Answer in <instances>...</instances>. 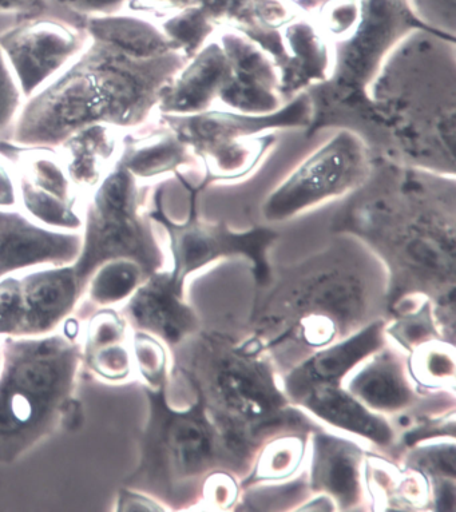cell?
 I'll use <instances>...</instances> for the list:
<instances>
[{"label": "cell", "mask_w": 456, "mask_h": 512, "mask_svg": "<svg viewBox=\"0 0 456 512\" xmlns=\"http://www.w3.org/2000/svg\"><path fill=\"white\" fill-rule=\"evenodd\" d=\"M358 2V29L346 45L335 51L332 78L307 91L313 110L358 101L384 59L402 39L415 30H431L419 21L408 0Z\"/></svg>", "instance_id": "cell-10"}, {"label": "cell", "mask_w": 456, "mask_h": 512, "mask_svg": "<svg viewBox=\"0 0 456 512\" xmlns=\"http://www.w3.org/2000/svg\"><path fill=\"white\" fill-rule=\"evenodd\" d=\"M81 249V232L47 228L17 208L0 209V280L31 269L70 267Z\"/></svg>", "instance_id": "cell-14"}, {"label": "cell", "mask_w": 456, "mask_h": 512, "mask_svg": "<svg viewBox=\"0 0 456 512\" xmlns=\"http://www.w3.org/2000/svg\"><path fill=\"white\" fill-rule=\"evenodd\" d=\"M348 392L372 411L394 414L415 402L402 364L390 352L376 355L348 383Z\"/></svg>", "instance_id": "cell-24"}, {"label": "cell", "mask_w": 456, "mask_h": 512, "mask_svg": "<svg viewBox=\"0 0 456 512\" xmlns=\"http://www.w3.org/2000/svg\"><path fill=\"white\" fill-rule=\"evenodd\" d=\"M190 379L213 418L253 444L264 432L303 423L255 339L239 347L224 336L205 335L198 341Z\"/></svg>", "instance_id": "cell-5"}, {"label": "cell", "mask_w": 456, "mask_h": 512, "mask_svg": "<svg viewBox=\"0 0 456 512\" xmlns=\"http://www.w3.org/2000/svg\"><path fill=\"white\" fill-rule=\"evenodd\" d=\"M411 464L424 478L436 483L434 496L455 488L454 443L419 448L412 452Z\"/></svg>", "instance_id": "cell-27"}, {"label": "cell", "mask_w": 456, "mask_h": 512, "mask_svg": "<svg viewBox=\"0 0 456 512\" xmlns=\"http://www.w3.org/2000/svg\"><path fill=\"white\" fill-rule=\"evenodd\" d=\"M214 37L231 67L228 85L217 106L255 115L279 110L287 101L281 95L280 74L273 59L239 31L221 29Z\"/></svg>", "instance_id": "cell-13"}, {"label": "cell", "mask_w": 456, "mask_h": 512, "mask_svg": "<svg viewBox=\"0 0 456 512\" xmlns=\"http://www.w3.org/2000/svg\"><path fill=\"white\" fill-rule=\"evenodd\" d=\"M313 107L307 91L269 114H244L213 107L190 115L158 114L192 150L201 177L214 184H233L251 177L277 144V133H307Z\"/></svg>", "instance_id": "cell-6"}, {"label": "cell", "mask_w": 456, "mask_h": 512, "mask_svg": "<svg viewBox=\"0 0 456 512\" xmlns=\"http://www.w3.org/2000/svg\"><path fill=\"white\" fill-rule=\"evenodd\" d=\"M390 335L402 347L410 349V351H415L424 343H432L430 339H435L438 336V331H436L430 303L426 301L419 311L396 321L390 328Z\"/></svg>", "instance_id": "cell-29"}, {"label": "cell", "mask_w": 456, "mask_h": 512, "mask_svg": "<svg viewBox=\"0 0 456 512\" xmlns=\"http://www.w3.org/2000/svg\"><path fill=\"white\" fill-rule=\"evenodd\" d=\"M132 304L133 319L140 327L157 333L169 343H180L194 331L197 320L182 301V289L169 272L149 276Z\"/></svg>", "instance_id": "cell-22"}, {"label": "cell", "mask_w": 456, "mask_h": 512, "mask_svg": "<svg viewBox=\"0 0 456 512\" xmlns=\"http://www.w3.org/2000/svg\"><path fill=\"white\" fill-rule=\"evenodd\" d=\"M0 281V333L49 332L77 299L79 277L73 265L34 269Z\"/></svg>", "instance_id": "cell-12"}, {"label": "cell", "mask_w": 456, "mask_h": 512, "mask_svg": "<svg viewBox=\"0 0 456 512\" xmlns=\"http://www.w3.org/2000/svg\"><path fill=\"white\" fill-rule=\"evenodd\" d=\"M228 57L216 37L190 57L162 91L158 114L190 115L217 107L228 85Z\"/></svg>", "instance_id": "cell-18"}, {"label": "cell", "mask_w": 456, "mask_h": 512, "mask_svg": "<svg viewBox=\"0 0 456 512\" xmlns=\"http://www.w3.org/2000/svg\"><path fill=\"white\" fill-rule=\"evenodd\" d=\"M408 3L428 29L455 38L456 0H408Z\"/></svg>", "instance_id": "cell-31"}, {"label": "cell", "mask_w": 456, "mask_h": 512, "mask_svg": "<svg viewBox=\"0 0 456 512\" xmlns=\"http://www.w3.org/2000/svg\"><path fill=\"white\" fill-rule=\"evenodd\" d=\"M333 221L390 273L391 289H423L454 301L456 176L376 160L366 184Z\"/></svg>", "instance_id": "cell-2"}, {"label": "cell", "mask_w": 456, "mask_h": 512, "mask_svg": "<svg viewBox=\"0 0 456 512\" xmlns=\"http://www.w3.org/2000/svg\"><path fill=\"white\" fill-rule=\"evenodd\" d=\"M174 178L188 193L189 212L185 220L176 221L166 214L153 185H149L148 194L150 217L164 230L166 248L172 260L169 273L174 283L184 288L188 276L217 260L244 257L251 261L257 283L267 287L272 280L268 250L279 238V232L269 226H255L245 232H236L224 222L204 220L198 205L201 194L210 186L209 182L202 177L194 180L189 172L178 173Z\"/></svg>", "instance_id": "cell-8"}, {"label": "cell", "mask_w": 456, "mask_h": 512, "mask_svg": "<svg viewBox=\"0 0 456 512\" xmlns=\"http://www.w3.org/2000/svg\"><path fill=\"white\" fill-rule=\"evenodd\" d=\"M339 129L359 134L376 160L456 176V39L412 31L359 101L315 115L304 136Z\"/></svg>", "instance_id": "cell-1"}, {"label": "cell", "mask_w": 456, "mask_h": 512, "mask_svg": "<svg viewBox=\"0 0 456 512\" xmlns=\"http://www.w3.org/2000/svg\"><path fill=\"white\" fill-rule=\"evenodd\" d=\"M281 35L284 58L277 70L285 101L332 78L335 47L308 14H300L288 22Z\"/></svg>", "instance_id": "cell-15"}, {"label": "cell", "mask_w": 456, "mask_h": 512, "mask_svg": "<svg viewBox=\"0 0 456 512\" xmlns=\"http://www.w3.org/2000/svg\"><path fill=\"white\" fill-rule=\"evenodd\" d=\"M59 5L85 18L109 17L129 11L132 0H57Z\"/></svg>", "instance_id": "cell-32"}, {"label": "cell", "mask_w": 456, "mask_h": 512, "mask_svg": "<svg viewBox=\"0 0 456 512\" xmlns=\"http://www.w3.org/2000/svg\"><path fill=\"white\" fill-rule=\"evenodd\" d=\"M194 5V0H132L130 13H144L154 15L162 21L170 15L180 13Z\"/></svg>", "instance_id": "cell-33"}, {"label": "cell", "mask_w": 456, "mask_h": 512, "mask_svg": "<svg viewBox=\"0 0 456 512\" xmlns=\"http://www.w3.org/2000/svg\"><path fill=\"white\" fill-rule=\"evenodd\" d=\"M375 162L370 146L359 134L335 130L269 192L261 214L269 224H280L351 196L371 177Z\"/></svg>", "instance_id": "cell-9"}, {"label": "cell", "mask_w": 456, "mask_h": 512, "mask_svg": "<svg viewBox=\"0 0 456 512\" xmlns=\"http://www.w3.org/2000/svg\"><path fill=\"white\" fill-rule=\"evenodd\" d=\"M158 25L186 59L193 57L218 31L217 26L197 5L162 19Z\"/></svg>", "instance_id": "cell-25"}, {"label": "cell", "mask_w": 456, "mask_h": 512, "mask_svg": "<svg viewBox=\"0 0 456 512\" xmlns=\"http://www.w3.org/2000/svg\"><path fill=\"white\" fill-rule=\"evenodd\" d=\"M89 43L83 27L50 17L25 19L0 34V50L26 99L61 74Z\"/></svg>", "instance_id": "cell-11"}, {"label": "cell", "mask_w": 456, "mask_h": 512, "mask_svg": "<svg viewBox=\"0 0 456 512\" xmlns=\"http://www.w3.org/2000/svg\"><path fill=\"white\" fill-rule=\"evenodd\" d=\"M362 448L343 438L316 434L313 438L311 486L341 508H351L362 496Z\"/></svg>", "instance_id": "cell-21"}, {"label": "cell", "mask_w": 456, "mask_h": 512, "mask_svg": "<svg viewBox=\"0 0 456 512\" xmlns=\"http://www.w3.org/2000/svg\"><path fill=\"white\" fill-rule=\"evenodd\" d=\"M18 185L13 166L0 154V209L18 208Z\"/></svg>", "instance_id": "cell-34"}, {"label": "cell", "mask_w": 456, "mask_h": 512, "mask_svg": "<svg viewBox=\"0 0 456 512\" xmlns=\"http://www.w3.org/2000/svg\"><path fill=\"white\" fill-rule=\"evenodd\" d=\"M337 234L328 248L293 268L263 305L255 339L264 351L291 340L324 347L366 315L371 252L355 237Z\"/></svg>", "instance_id": "cell-4"}, {"label": "cell", "mask_w": 456, "mask_h": 512, "mask_svg": "<svg viewBox=\"0 0 456 512\" xmlns=\"http://www.w3.org/2000/svg\"><path fill=\"white\" fill-rule=\"evenodd\" d=\"M384 343V321L376 320L347 340L320 351L297 365L285 379V394L299 402L309 391L340 386L352 368L362 363Z\"/></svg>", "instance_id": "cell-19"}, {"label": "cell", "mask_w": 456, "mask_h": 512, "mask_svg": "<svg viewBox=\"0 0 456 512\" xmlns=\"http://www.w3.org/2000/svg\"><path fill=\"white\" fill-rule=\"evenodd\" d=\"M416 357L412 360V375L422 386L435 387L450 383L454 386V349L446 352L438 345L430 348L419 347L415 349Z\"/></svg>", "instance_id": "cell-28"}, {"label": "cell", "mask_w": 456, "mask_h": 512, "mask_svg": "<svg viewBox=\"0 0 456 512\" xmlns=\"http://www.w3.org/2000/svg\"><path fill=\"white\" fill-rule=\"evenodd\" d=\"M305 443L297 436H289L273 442L263 452L255 472L245 482L247 484L260 480H279L287 478L299 467L304 456Z\"/></svg>", "instance_id": "cell-26"}, {"label": "cell", "mask_w": 456, "mask_h": 512, "mask_svg": "<svg viewBox=\"0 0 456 512\" xmlns=\"http://www.w3.org/2000/svg\"><path fill=\"white\" fill-rule=\"evenodd\" d=\"M125 133L117 127L95 123L78 130L57 148L71 182L83 198L116 168Z\"/></svg>", "instance_id": "cell-20"}, {"label": "cell", "mask_w": 456, "mask_h": 512, "mask_svg": "<svg viewBox=\"0 0 456 512\" xmlns=\"http://www.w3.org/2000/svg\"><path fill=\"white\" fill-rule=\"evenodd\" d=\"M149 185L118 162L83 202L82 249L73 265L79 280L106 261L132 260L146 275L160 272L164 230L150 217Z\"/></svg>", "instance_id": "cell-7"}, {"label": "cell", "mask_w": 456, "mask_h": 512, "mask_svg": "<svg viewBox=\"0 0 456 512\" xmlns=\"http://www.w3.org/2000/svg\"><path fill=\"white\" fill-rule=\"evenodd\" d=\"M49 7V0H0V13L15 15L22 21L42 17Z\"/></svg>", "instance_id": "cell-35"}, {"label": "cell", "mask_w": 456, "mask_h": 512, "mask_svg": "<svg viewBox=\"0 0 456 512\" xmlns=\"http://www.w3.org/2000/svg\"><path fill=\"white\" fill-rule=\"evenodd\" d=\"M218 30L244 34L279 67L284 58L281 30L303 11L292 0H194Z\"/></svg>", "instance_id": "cell-17"}, {"label": "cell", "mask_w": 456, "mask_h": 512, "mask_svg": "<svg viewBox=\"0 0 456 512\" xmlns=\"http://www.w3.org/2000/svg\"><path fill=\"white\" fill-rule=\"evenodd\" d=\"M25 102L21 85L0 50V134L5 136V140L13 130Z\"/></svg>", "instance_id": "cell-30"}, {"label": "cell", "mask_w": 456, "mask_h": 512, "mask_svg": "<svg viewBox=\"0 0 456 512\" xmlns=\"http://www.w3.org/2000/svg\"><path fill=\"white\" fill-rule=\"evenodd\" d=\"M186 61L178 50L145 57L89 35L85 50L26 99L5 141L21 148L57 149L95 123L122 132L148 125L157 118L162 91Z\"/></svg>", "instance_id": "cell-3"}, {"label": "cell", "mask_w": 456, "mask_h": 512, "mask_svg": "<svg viewBox=\"0 0 456 512\" xmlns=\"http://www.w3.org/2000/svg\"><path fill=\"white\" fill-rule=\"evenodd\" d=\"M297 403L329 426L362 436L380 447L390 446L394 442V431L387 420L374 414L350 392L341 390L340 386L315 388Z\"/></svg>", "instance_id": "cell-23"}, {"label": "cell", "mask_w": 456, "mask_h": 512, "mask_svg": "<svg viewBox=\"0 0 456 512\" xmlns=\"http://www.w3.org/2000/svg\"><path fill=\"white\" fill-rule=\"evenodd\" d=\"M138 182L153 185L184 172H201L189 146L160 117L124 134L120 160Z\"/></svg>", "instance_id": "cell-16"}]
</instances>
